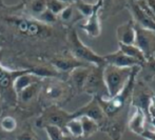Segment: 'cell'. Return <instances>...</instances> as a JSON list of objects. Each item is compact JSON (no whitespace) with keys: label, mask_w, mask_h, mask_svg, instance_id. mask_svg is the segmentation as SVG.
<instances>
[{"label":"cell","mask_w":155,"mask_h":140,"mask_svg":"<svg viewBox=\"0 0 155 140\" xmlns=\"http://www.w3.org/2000/svg\"><path fill=\"white\" fill-rule=\"evenodd\" d=\"M134 67H117L106 64L102 69V78L107 89L108 97L112 98L119 94L128 83Z\"/></svg>","instance_id":"cell-1"},{"label":"cell","mask_w":155,"mask_h":140,"mask_svg":"<svg viewBox=\"0 0 155 140\" xmlns=\"http://www.w3.org/2000/svg\"><path fill=\"white\" fill-rule=\"evenodd\" d=\"M68 41L70 45V52L74 59L91 67H104L107 64L104 59V56L96 54L93 50L87 47L79 39L77 32L75 30H71L68 36Z\"/></svg>","instance_id":"cell-2"},{"label":"cell","mask_w":155,"mask_h":140,"mask_svg":"<svg viewBox=\"0 0 155 140\" xmlns=\"http://www.w3.org/2000/svg\"><path fill=\"white\" fill-rule=\"evenodd\" d=\"M72 118V113H67L58 106H51L36 120V125L42 129L47 125L58 126L64 131L65 124Z\"/></svg>","instance_id":"cell-3"},{"label":"cell","mask_w":155,"mask_h":140,"mask_svg":"<svg viewBox=\"0 0 155 140\" xmlns=\"http://www.w3.org/2000/svg\"><path fill=\"white\" fill-rule=\"evenodd\" d=\"M134 24V23H133ZM135 30V41L134 45L137 47L143 54L146 62H150L154 55V32L134 24Z\"/></svg>","instance_id":"cell-4"},{"label":"cell","mask_w":155,"mask_h":140,"mask_svg":"<svg viewBox=\"0 0 155 140\" xmlns=\"http://www.w3.org/2000/svg\"><path fill=\"white\" fill-rule=\"evenodd\" d=\"M102 69L104 67H91L86 82L82 87L84 92L93 95V97H101L104 91H106L107 93V89L104 86V78H102Z\"/></svg>","instance_id":"cell-5"},{"label":"cell","mask_w":155,"mask_h":140,"mask_svg":"<svg viewBox=\"0 0 155 140\" xmlns=\"http://www.w3.org/2000/svg\"><path fill=\"white\" fill-rule=\"evenodd\" d=\"M42 90L43 91L41 92L42 98L45 101L51 102V103H59V102L65 100L70 91L69 86L60 80L59 81L51 80L45 85Z\"/></svg>","instance_id":"cell-6"},{"label":"cell","mask_w":155,"mask_h":140,"mask_svg":"<svg viewBox=\"0 0 155 140\" xmlns=\"http://www.w3.org/2000/svg\"><path fill=\"white\" fill-rule=\"evenodd\" d=\"M17 30L22 35H25L28 37H37L42 36L49 31L47 24L40 22L37 19H28L21 18L14 21Z\"/></svg>","instance_id":"cell-7"},{"label":"cell","mask_w":155,"mask_h":140,"mask_svg":"<svg viewBox=\"0 0 155 140\" xmlns=\"http://www.w3.org/2000/svg\"><path fill=\"white\" fill-rule=\"evenodd\" d=\"M80 116H87V117L93 119L94 121H96L99 124L100 129H101V124H106L107 122L106 115H104V111L100 108L99 103H98L97 99L95 97H93V99L90 102H88L84 106L80 108L76 112L72 113L73 118H77L80 117Z\"/></svg>","instance_id":"cell-8"},{"label":"cell","mask_w":155,"mask_h":140,"mask_svg":"<svg viewBox=\"0 0 155 140\" xmlns=\"http://www.w3.org/2000/svg\"><path fill=\"white\" fill-rule=\"evenodd\" d=\"M104 1H97L94 4L93 13L89 18H87V21L84 24L80 25V28L87 33L92 38H97L101 34V23L99 18V11L102 8Z\"/></svg>","instance_id":"cell-9"},{"label":"cell","mask_w":155,"mask_h":140,"mask_svg":"<svg viewBox=\"0 0 155 140\" xmlns=\"http://www.w3.org/2000/svg\"><path fill=\"white\" fill-rule=\"evenodd\" d=\"M128 3L130 4L129 8H130L132 16L134 18L133 23L138 25V27L145 28V30L154 32V28H155L154 19L152 17H150L146 13V11H143V8L137 3V1H130Z\"/></svg>","instance_id":"cell-10"},{"label":"cell","mask_w":155,"mask_h":140,"mask_svg":"<svg viewBox=\"0 0 155 140\" xmlns=\"http://www.w3.org/2000/svg\"><path fill=\"white\" fill-rule=\"evenodd\" d=\"M28 70H18V71H12V70L5 69L4 67H2L0 64V94H4V93H13L14 95L15 91H14V81L19 75L25 73Z\"/></svg>","instance_id":"cell-11"},{"label":"cell","mask_w":155,"mask_h":140,"mask_svg":"<svg viewBox=\"0 0 155 140\" xmlns=\"http://www.w3.org/2000/svg\"><path fill=\"white\" fill-rule=\"evenodd\" d=\"M104 59L107 64L113 65L117 67H141V64L135 59L124 55L121 51H116L114 53L104 55Z\"/></svg>","instance_id":"cell-12"},{"label":"cell","mask_w":155,"mask_h":140,"mask_svg":"<svg viewBox=\"0 0 155 140\" xmlns=\"http://www.w3.org/2000/svg\"><path fill=\"white\" fill-rule=\"evenodd\" d=\"M133 108H134V113L129 119L128 126L132 131V133L141 136L147 129V116L143 113V111L139 108H137V106H133Z\"/></svg>","instance_id":"cell-13"},{"label":"cell","mask_w":155,"mask_h":140,"mask_svg":"<svg viewBox=\"0 0 155 140\" xmlns=\"http://www.w3.org/2000/svg\"><path fill=\"white\" fill-rule=\"evenodd\" d=\"M117 39L119 44L131 45L134 44L135 41V30L133 21L124 22L117 28Z\"/></svg>","instance_id":"cell-14"},{"label":"cell","mask_w":155,"mask_h":140,"mask_svg":"<svg viewBox=\"0 0 155 140\" xmlns=\"http://www.w3.org/2000/svg\"><path fill=\"white\" fill-rule=\"evenodd\" d=\"M38 81H39V77L33 74V69L28 70L25 73L19 75L18 77L15 79L14 85H13L15 94H16V97L22 90H25V87L30 86V85L36 83V82H38Z\"/></svg>","instance_id":"cell-15"},{"label":"cell","mask_w":155,"mask_h":140,"mask_svg":"<svg viewBox=\"0 0 155 140\" xmlns=\"http://www.w3.org/2000/svg\"><path fill=\"white\" fill-rule=\"evenodd\" d=\"M53 67L57 70L58 72H62V73H71L72 71H74L77 67H91V65H87L84 63L80 62V61L74 59L73 57L70 58H60V59H55L52 61Z\"/></svg>","instance_id":"cell-16"},{"label":"cell","mask_w":155,"mask_h":140,"mask_svg":"<svg viewBox=\"0 0 155 140\" xmlns=\"http://www.w3.org/2000/svg\"><path fill=\"white\" fill-rule=\"evenodd\" d=\"M78 118L80 119L82 126V138H90L95 133H97L98 130L100 129L99 124L97 122L94 121L91 118L87 117V116H80Z\"/></svg>","instance_id":"cell-17"},{"label":"cell","mask_w":155,"mask_h":140,"mask_svg":"<svg viewBox=\"0 0 155 140\" xmlns=\"http://www.w3.org/2000/svg\"><path fill=\"white\" fill-rule=\"evenodd\" d=\"M90 69L91 67H77V69H75L70 73L71 80L78 90H82V87H84V84L86 82L87 76H88L89 72H90Z\"/></svg>","instance_id":"cell-18"},{"label":"cell","mask_w":155,"mask_h":140,"mask_svg":"<svg viewBox=\"0 0 155 140\" xmlns=\"http://www.w3.org/2000/svg\"><path fill=\"white\" fill-rule=\"evenodd\" d=\"M119 44V43H118ZM119 51H121L124 55L131 57V58L135 59L138 61L140 64L146 63V59L143 54L141 53V51L137 47H135L134 44L131 45H124V44H119Z\"/></svg>","instance_id":"cell-19"},{"label":"cell","mask_w":155,"mask_h":140,"mask_svg":"<svg viewBox=\"0 0 155 140\" xmlns=\"http://www.w3.org/2000/svg\"><path fill=\"white\" fill-rule=\"evenodd\" d=\"M65 133H69L71 137L74 138H81L82 137V126L79 118H72L67 122L64 126Z\"/></svg>","instance_id":"cell-20"},{"label":"cell","mask_w":155,"mask_h":140,"mask_svg":"<svg viewBox=\"0 0 155 140\" xmlns=\"http://www.w3.org/2000/svg\"><path fill=\"white\" fill-rule=\"evenodd\" d=\"M43 129L47 132V135L50 140H73L71 136L68 135V133H65V131H63L62 129L58 128V126L47 125Z\"/></svg>","instance_id":"cell-21"},{"label":"cell","mask_w":155,"mask_h":140,"mask_svg":"<svg viewBox=\"0 0 155 140\" xmlns=\"http://www.w3.org/2000/svg\"><path fill=\"white\" fill-rule=\"evenodd\" d=\"M37 83H38V82H36V83L30 85V86L25 87V90H22V91L17 95V98H19V100L25 102V103L30 102L33 98H34V96L36 95L37 91H38V84Z\"/></svg>","instance_id":"cell-22"},{"label":"cell","mask_w":155,"mask_h":140,"mask_svg":"<svg viewBox=\"0 0 155 140\" xmlns=\"http://www.w3.org/2000/svg\"><path fill=\"white\" fill-rule=\"evenodd\" d=\"M31 5H29L30 8V13L35 17V19H37L45 10H47V1L45 0H35V1L30 2Z\"/></svg>","instance_id":"cell-23"},{"label":"cell","mask_w":155,"mask_h":140,"mask_svg":"<svg viewBox=\"0 0 155 140\" xmlns=\"http://www.w3.org/2000/svg\"><path fill=\"white\" fill-rule=\"evenodd\" d=\"M0 126H1V130L4 132H14L17 128V120L12 116H4L0 120Z\"/></svg>","instance_id":"cell-24"},{"label":"cell","mask_w":155,"mask_h":140,"mask_svg":"<svg viewBox=\"0 0 155 140\" xmlns=\"http://www.w3.org/2000/svg\"><path fill=\"white\" fill-rule=\"evenodd\" d=\"M75 8L84 18H89L91 16V14L93 13L94 4L88 3V2H84V1H76Z\"/></svg>","instance_id":"cell-25"},{"label":"cell","mask_w":155,"mask_h":140,"mask_svg":"<svg viewBox=\"0 0 155 140\" xmlns=\"http://www.w3.org/2000/svg\"><path fill=\"white\" fill-rule=\"evenodd\" d=\"M68 5H69V4H68L67 2L58 1V0L47 1V8L51 11L53 14H55L56 16H58V15H59Z\"/></svg>","instance_id":"cell-26"},{"label":"cell","mask_w":155,"mask_h":140,"mask_svg":"<svg viewBox=\"0 0 155 140\" xmlns=\"http://www.w3.org/2000/svg\"><path fill=\"white\" fill-rule=\"evenodd\" d=\"M58 19V16H56L55 14L51 12L50 10H45L40 16L37 18V20H39L40 22L45 23V24H49V23H53V22H56Z\"/></svg>","instance_id":"cell-27"},{"label":"cell","mask_w":155,"mask_h":140,"mask_svg":"<svg viewBox=\"0 0 155 140\" xmlns=\"http://www.w3.org/2000/svg\"><path fill=\"white\" fill-rule=\"evenodd\" d=\"M72 17H73V6L72 5H68L67 8L58 15V18H59L61 21H63V22L70 21Z\"/></svg>","instance_id":"cell-28"},{"label":"cell","mask_w":155,"mask_h":140,"mask_svg":"<svg viewBox=\"0 0 155 140\" xmlns=\"http://www.w3.org/2000/svg\"><path fill=\"white\" fill-rule=\"evenodd\" d=\"M16 140H37V137L32 132H23L17 136Z\"/></svg>","instance_id":"cell-29"},{"label":"cell","mask_w":155,"mask_h":140,"mask_svg":"<svg viewBox=\"0 0 155 140\" xmlns=\"http://www.w3.org/2000/svg\"><path fill=\"white\" fill-rule=\"evenodd\" d=\"M1 4H2V2H1V1H0V5H1Z\"/></svg>","instance_id":"cell-30"}]
</instances>
